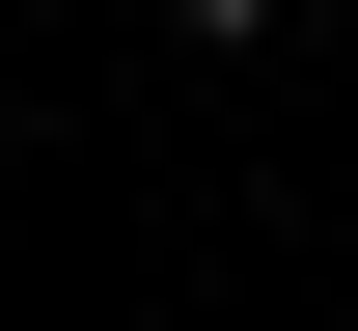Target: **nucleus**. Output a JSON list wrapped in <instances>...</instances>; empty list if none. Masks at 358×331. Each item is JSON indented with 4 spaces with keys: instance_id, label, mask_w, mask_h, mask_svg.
I'll use <instances>...</instances> for the list:
<instances>
[{
    "instance_id": "f257e3e1",
    "label": "nucleus",
    "mask_w": 358,
    "mask_h": 331,
    "mask_svg": "<svg viewBox=\"0 0 358 331\" xmlns=\"http://www.w3.org/2000/svg\"><path fill=\"white\" fill-rule=\"evenodd\" d=\"M166 28H275V0H166Z\"/></svg>"
}]
</instances>
